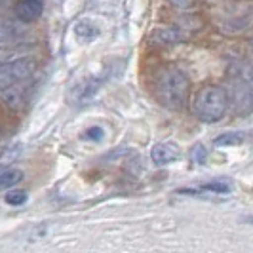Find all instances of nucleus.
Instances as JSON below:
<instances>
[{"instance_id":"nucleus-1","label":"nucleus","mask_w":253,"mask_h":253,"mask_svg":"<svg viewBox=\"0 0 253 253\" xmlns=\"http://www.w3.org/2000/svg\"><path fill=\"white\" fill-rule=\"evenodd\" d=\"M190 82L179 67H164L154 82L158 103L169 111H181L189 99Z\"/></svg>"},{"instance_id":"nucleus-2","label":"nucleus","mask_w":253,"mask_h":253,"mask_svg":"<svg viewBox=\"0 0 253 253\" xmlns=\"http://www.w3.org/2000/svg\"><path fill=\"white\" fill-rule=\"evenodd\" d=\"M228 109L227 91L219 86H204L192 99V111L198 120L213 124L219 122Z\"/></svg>"},{"instance_id":"nucleus-3","label":"nucleus","mask_w":253,"mask_h":253,"mask_svg":"<svg viewBox=\"0 0 253 253\" xmlns=\"http://www.w3.org/2000/svg\"><path fill=\"white\" fill-rule=\"evenodd\" d=\"M35 63L31 59H15L10 63H0V88H6L33 75Z\"/></svg>"},{"instance_id":"nucleus-4","label":"nucleus","mask_w":253,"mask_h":253,"mask_svg":"<svg viewBox=\"0 0 253 253\" xmlns=\"http://www.w3.org/2000/svg\"><path fill=\"white\" fill-rule=\"evenodd\" d=\"M185 40V33L175 27H162L151 35V42L154 46H175Z\"/></svg>"},{"instance_id":"nucleus-5","label":"nucleus","mask_w":253,"mask_h":253,"mask_svg":"<svg viewBox=\"0 0 253 253\" xmlns=\"http://www.w3.org/2000/svg\"><path fill=\"white\" fill-rule=\"evenodd\" d=\"M97 89H99V80H95V78L89 76V78H84V80H80L78 84H75V88L71 89L69 97H71L76 105H80V103L91 99Z\"/></svg>"},{"instance_id":"nucleus-6","label":"nucleus","mask_w":253,"mask_h":253,"mask_svg":"<svg viewBox=\"0 0 253 253\" xmlns=\"http://www.w3.org/2000/svg\"><path fill=\"white\" fill-rule=\"evenodd\" d=\"M179 156H181V151H179L175 143H158L151 151V158L156 166H166L169 162H175Z\"/></svg>"},{"instance_id":"nucleus-7","label":"nucleus","mask_w":253,"mask_h":253,"mask_svg":"<svg viewBox=\"0 0 253 253\" xmlns=\"http://www.w3.org/2000/svg\"><path fill=\"white\" fill-rule=\"evenodd\" d=\"M42 10H44L42 0H17L15 4V15L25 23L38 19L42 15Z\"/></svg>"},{"instance_id":"nucleus-8","label":"nucleus","mask_w":253,"mask_h":253,"mask_svg":"<svg viewBox=\"0 0 253 253\" xmlns=\"http://www.w3.org/2000/svg\"><path fill=\"white\" fill-rule=\"evenodd\" d=\"M0 101L4 103L6 107H10L13 111L21 109L23 103H25V93H23V88L15 86V84H10L6 88H0Z\"/></svg>"},{"instance_id":"nucleus-9","label":"nucleus","mask_w":253,"mask_h":253,"mask_svg":"<svg viewBox=\"0 0 253 253\" xmlns=\"http://www.w3.org/2000/svg\"><path fill=\"white\" fill-rule=\"evenodd\" d=\"M244 143V133H238V131H227V133H221L215 141H213V145L215 147H238Z\"/></svg>"},{"instance_id":"nucleus-10","label":"nucleus","mask_w":253,"mask_h":253,"mask_svg":"<svg viewBox=\"0 0 253 253\" xmlns=\"http://www.w3.org/2000/svg\"><path fill=\"white\" fill-rule=\"evenodd\" d=\"M23 179V171L19 169H6L0 173V190H8L15 187Z\"/></svg>"},{"instance_id":"nucleus-11","label":"nucleus","mask_w":253,"mask_h":253,"mask_svg":"<svg viewBox=\"0 0 253 253\" xmlns=\"http://www.w3.org/2000/svg\"><path fill=\"white\" fill-rule=\"evenodd\" d=\"M75 35L80 40H91V38L97 37V29L91 25V23H88V21H78L75 25Z\"/></svg>"},{"instance_id":"nucleus-12","label":"nucleus","mask_w":253,"mask_h":253,"mask_svg":"<svg viewBox=\"0 0 253 253\" xmlns=\"http://www.w3.org/2000/svg\"><path fill=\"white\" fill-rule=\"evenodd\" d=\"M204 192H211V194H228L230 192V185L227 181H211V183H206L202 187Z\"/></svg>"},{"instance_id":"nucleus-13","label":"nucleus","mask_w":253,"mask_h":253,"mask_svg":"<svg viewBox=\"0 0 253 253\" xmlns=\"http://www.w3.org/2000/svg\"><path fill=\"white\" fill-rule=\"evenodd\" d=\"M4 200H6V204H10V206H21L27 200V192L17 189H12V190L8 189V194L4 196Z\"/></svg>"},{"instance_id":"nucleus-14","label":"nucleus","mask_w":253,"mask_h":253,"mask_svg":"<svg viewBox=\"0 0 253 253\" xmlns=\"http://www.w3.org/2000/svg\"><path fill=\"white\" fill-rule=\"evenodd\" d=\"M86 139H89V141H101L103 139V129L99 126L89 127L88 131H86Z\"/></svg>"},{"instance_id":"nucleus-15","label":"nucleus","mask_w":253,"mask_h":253,"mask_svg":"<svg viewBox=\"0 0 253 253\" xmlns=\"http://www.w3.org/2000/svg\"><path fill=\"white\" fill-rule=\"evenodd\" d=\"M190 156H192V160H194L196 164H202L204 156H206V151H204L200 145H196V147L192 149V154H190Z\"/></svg>"},{"instance_id":"nucleus-16","label":"nucleus","mask_w":253,"mask_h":253,"mask_svg":"<svg viewBox=\"0 0 253 253\" xmlns=\"http://www.w3.org/2000/svg\"><path fill=\"white\" fill-rule=\"evenodd\" d=\"M169 2H171L173 6H177V8H189L192 0H169Z\"/></svg>"},{"instance_id":"nucleus-17","label":"nucleus","mask_w":253,"mask_h":253,"mask_svg":"<svg viewBox=\"0 0 253 253\" xmlns=\"http://www.w3.org/2000/svg\"><path fill=\"white\" fill-rule=\"evenodd\" d=\"M248 88H250V93H252L253 97V67L250 69V73H248Z\"/></svg>"},{"instance_id":"nucleus-18","label":"nucleus","mask_w":253,"mask_h":253,"mask_svg":"<svg viewBox=\"0 0 253 253\" xmlns=\"http://www.w3.org/2000/svg\"><path fill=\"white\" fill-rule=\"evenodd\" d=\"M4 37H6V33H4V29L0 27V40H4Z\"/></svg>"},{"instance_id":"nucleus-19","label":"nucleus","mask_w":253,"mask_h":253,"mask_svg":"<svg viewBox=\"0 0 253 253\" xmlns=\"http://www.w3.org/2000/svg\"><path fill=\"white\" fill-rule=\"evenodd\" d=\"M246 221H248V223H252V225H253V215H252V217H248Z\"/></svg>"}]
</instances>
